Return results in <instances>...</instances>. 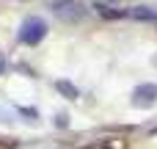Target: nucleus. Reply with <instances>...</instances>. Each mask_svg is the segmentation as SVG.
<instances>
[{"label": "nucleus", "instance_id": "f257e3e1", "mask_svg": "<svg viewBox=\"0 0 157 149\" xmlns=\"http://www.w3.org/2000/svg\"><path fill=\"white\" fill-rule=\"evenodd\" d=\"M44 36H47V22L41 17H25L22 25H19V30H17V41L19 44H28V47L41 44Z\"/></svg>", "mask_w": 157, "mask_h": 149}, {"label": "nucleus", "instance_id": "f03ea898", "mask_svg": "<svg viewBox=\"0 0 157 149\" xmlns=\"http://www.w3.org/2000/svg\"><path fill=\"white\" fill-rule=\"evenodd\" d=\"M50 8H52V14H55L61 22H66V25H77L80 19L88 17V11H86V6H83L80 0H52Z\"/></svg>", "mask_w": 157, "mask_h": 149}, {"label": "nucleus", "instance_id": "7ed1b4c3", "mask_svg": "<svg viewBox=\"0 0 157 149\" xmlns=\"http://www.w3.org/2000/svg\"><path fill=\"white\" fill-rule=\"evenodd\" d=\"M130 102H132V108H138V111L152 108V105L157 102V86H155V83H141V86H135Z\"/></svg>", "mask_w": 157, "mask_h": 149}, {"label": "nucleus", "instance_id": "20e7f679", "mask_svg": "<svg viewBox=\"0 0 157 149\" xmlns=\"http://www.w3.org/2000/svg\"><path fill=\"white\" fill-rule=\"evenodd\" d=\"M124 14L138 22H157V8L152 6H132V8H124Z\"/></svg>", "mask_w": 157, "mask_h": 149}, {"label": "nucleus", "instance_id": "39448f33", "mask_svg": "<svg viewBox=\"0 0 157 149\" xmlns=\"http://www.w3.org/2000/svg\"><path fill=\"white\" fill-rule=\"evenodd\" d=\"M55 91H58L63 100H77V97H80V88H77L72 80H55Z\"/></svg>", "mask_w": 157, "mask_h": 149}, {"label": "nucleus", "instance_id": "423d86ee", "mask_svg": "<svg viewBox=\"0 0 157 149\" xmlns=\"http://www.w3.org/2000/svg\"><path fill=\"white\" fill-rule=\"evenodd\" d=\"M17 113H19L25 122H30V124L39 122V111H36V108H17Z\"/></svg>", "mask_w": 157, "mask_h": 149}, {"label": "nucleus", "instance_id": "0eeeda50", "mask_svg": "<svg viewBox=\"0 0 157 149\" xmlns=\"http://www.w3.org/2000/svg\"><path fill=\"white\" fill-rule=\"evenodd\" d=\"M52 124L61 127V130H66V127H69V116H66V113H55V116H52Z\"/></svg>", "mask_w": 157, "mask_h": 149}, {"label": "nucleus", "instance_id": "6e6552de", "mask_svg": "<svg viewBox=\"0 0 157 149\" xmlns=\"http://www.w3.org/2000/svg\"><path fill=\"white\" fill-rule=\"evenodd\" d=\"M0 149H17V141H6V138H0Z\"/></svg>", "mask_w": 157, "mask_h": 149}, {"label": "nucleus", "instance_id": "1a4fd4ad", "mask_svg": "<svg viewBox=\"0 0 157 149\" xmlns=\"http://www.w3.org/2000/svg\"><path fill=\"white\" fill-rule=\"evenodd\" d=\"M83 149H110L105 141H97V144H88V147H83Z\"/></svg>", "mask_w": 157, "mask_h": 149}, {"label": "nucleus", "instance_id": "9d476101", "mask_svg": "<svg viewBox=\"0 0 157 149\" xmlns=\"http://www.w3.org/2000/svg\"><path fill=\"white\" fill-rule=\"evenodd\" d=\"M6 69H8V61H6V55H3V53H0V75H3V72H6Z\"/></svg>", "mask_w": 157, "mask_h": 149}, {"label": "nucleus", "instance_id": "9b49d317", "mask_svg": "<svg viewBox=\"0 0 157 149\" xmlns=\"http://www.w3.org/2000/svg\"><path fill=\"white\" fill-rule=\"evenodd\" d=\"M102 3H119V0H102Z\"/></svg>", "mask_w": 157, "mask_h": 149}]
</instances>
